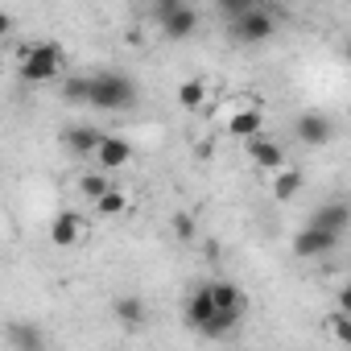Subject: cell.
I'll return each mask as SVG.
<instances>
[{"label":"cell","instance_id":"3","mask_svg":"<svg viewBox=\"0 0 351 351\" xmlns=\"http://www.w3.org/2000/svg\"><path fill=\"white\" fill-rule=\"evenodd\" d=\"M157 25L169 42H186L195 29H199V13L191 5H182V0H161L157 5Z\"/></svg>","mask_w":351,"mask_h":351},{"label":"cell","instance_id":"11","mask_svg":"<svg viewBox=\"0 0 351 351\" xmlns=\"http://www.w3.org/2000/svg\"><path fill=\"white\" fill-rule=\"evenodd\" d=\"M339 240L335 236H326V232H318V228H302L298 236H293V256H302V261H314V256H326L330 248H335Z\"/></svg>","mask_w":351,"mask_h":351},{"label":"cell","instance_id":"1","mask_svg":"<svg viewBox=\"0 0 351 351\" xmlns=\"http://www.w3.org/2000/svg\"><path fill=\"white\" fill-rule=\"evenodd\" d=\"M91 104H95L99 112L132 108V104H136V83L124 79L120 71H99V75H91Z\"/></svg>","mask_w":351,"mask_h":351},{"label":"cell","instance_id":"18","mask_svg":"<svg viewBox=\"0 0 351 351\" xmlns=\"http://www.w3.org/2000/svg\"><path fill=\"white\" fill-rule=\"evenodd\" d=\"M79 191H83V199L99 203V199L112 191V182H108V173H104V169H91V173H83V178H79Z\"/></svg>","mask_w":351,"mask_h":351},{"label":"cell","instance_id":"12","mask_svg":"<svg viewBox=\"0 0 351 351\" xmlns=\"http://www.w3.org/2000/svg\"><path fill=\"white\" fill-rule=\"evenodd\" d=\"M228 132L240 136V141H256V136L265 132V112H261V108H240V112H232V116H228Z\"/></svg>","mask_w":351,"mask_h":351},{"label":"cell","instance_id":"4","mask_svg":"<svg viewBox=\"0 0 351 351\" xmlns=\"http://www.w3.org/2000/svg\"><path fill=\"white\" fill-rule=\"evenodd\" d=\"M273 29H277V17H273L269 9H261V5H252L240 21H232V38H236V42H244V46L269 42V38H273Z\"/></svg>","mask_w":351,"mask_h":351},{"label":"cell","instance_id":"10","mask_svg":"<svg viewBox=\"0 0 351 351\" xmlns=\"http://www.w3.org/2000/svg\"><path fill=\"white\" fill-rule=\"evenodd\" d=\"M112 314H116V322H120L124 330H141V326L149 322V306H145V298H136V293L112 298Z\"/></svg>","mask_w":351,"mask_h":351},{"label":"cell","instance_id":"20","mask_svg":"<svg viewBox=\"0 0 351 351\" xmlns=\"http://www.w3.org/2000/svg\"><path fill=\"white\" fill-rule=\"evenodd\" d=\"M62 99L66 104H91V79H62Z\"/></svg>","mask_w":351,"mask_h":351},{"label":"cell","instance_id":"2","mask_svg":"<svg viewBox=\"0 0 351 351\" xmlns=\"http://www.w3.org/2000/svg\"><path fill=\"white\" fill-rule=\"evenodd\" d=\"M21 75H25L29 83H50V79H58V75H62V50H58L54 42H34V46L25 50Z\"/></svg>","mask_w":351,"mask_h":351},{"label":"cell","instance_id":"13","mask_svg":"<svg viewBox=\"0 0 351 351\" xmlns=\"http://www.w3.org/2000/svg\"><path fill=\"white\" fill-rule=\"evenodd\" d=\"M211 293H215V306H219V314L244 318V310H248V293H244L240 285H232V281H211Z\"/></svg>","mask_w":351,"mask_h":351},{"label":"cell","instance_id":"5","mask_svg":"<svg viewBox=\"0 0 351 351\" xmlns=\"http://www.w3.org/2000/svg\"><path fill=\"white\" fill-rule=\"evenodd\" d=\"M215 318H219V306H215V293H211V281H207V285H199L186 298V326L199 330V335H207L215 326Z\"/></svg>","mask_w":351,"mask_h":351},{"label":"cell","instance_id":"23","mask_svg":"<svg viewBox=\"0 0 351 351\" xmlns=\"http://www.w3.org/2000/svg\"><path fill=\"white\" fill-rule=\"evenodd\" d=\"M173 236H178V240H195V236H199V223H195V215H186V211H178V215H173Z\"/></svg>","mask_w":351,"mask_h":351},{"label":"cell","instance_id":"14","mask_svg":"<svg viewBox=\"0 0 351 351\" xmlns=\"http://www.w3.org/2000/svg\"><path fill=\"white\" fill-rule=\"evenodd\" d=\"M95 161H99V169H104V173H108V169H120V165H128V161H132V145H128V141H120V136H108V141L99 145Z\"/></svg>","mask_w":351,"mask_h":351},{"label":"cell","instance_id":"7","mask_svg":"<svg viewBox=\"0 0 351 351\" xmlns=\"http://www.w3.org/2000/svg\"><path fill=\"white\" fill-rule=\"evenodd\" d=\"M306 228H318V232H326V236H343L347 228H351V203H343V199H330V203H322L314 215H310V223Z\"/></svg>","mask_w":351,"mask_h":351},{"label":"cell","instance_id":"9","mask_svg":"<svg viewBox=\"0 0 351 351\" xmlns=\"http://www.w3.org/2000/svg\"><path fill=\"white\" fill-rule=\"evenodd\" d=\"M104 141H108V132H99V128H91V124H71V128L62 132V145H66L75 157H95Z\"/></svg>","mask_w":351,"mask_h":351},{"label":"cell","instance_id":"15","mask_svg":"<svg viewBox=\"0 0 351 351\" xmlns=\"http://www.w3.org/2000/svg\"><path fill=\"white\" fill-rule=\"evenodd\" d=\"M248 153H252V161H256L261 169H273V173L285 169V153H281V145H273V141H265V136L248 141Z\"/></svg>","mask_w":351,"mask_h":351},{"label":"cell","instance_id":"8","mask_svg":"<svg viewBox=\"0 0 351 351\" xmlns=\"http://www.w3.org/2000/svg\"><path fill=\"white\" fill-rule=\"evenodd\" d=\"M83 236H87V219H83L79 211H58V215L50 219V244L71 248V244H79Z\"/></svg>","mask_w":351,"mask_h":351},{"label":"cell","instance_id":"6","mask_svg":"<svg viewBox=\"0 0 351 351\" xmlns=\"http://www.w3.org/2000/svg\"><path fill=\"white\" fill-rule=\"evenodd\" d=\"M293 132H298V141H302V145L322 149V145H330V141H335V120H330L326 112H302V116L293 120Z\"/></svg>","mask_w":351,"mask_h":351},{"label":"cell","instance_id":"19","mask_svg":"<svg viewBox=\"0 0 351 351\" xmlns=\"http://www.w3.org/2000/svg\"><path fill=\"white\" fill-rule=\"evenodd\" d=\"M203 99H207V83H203V79H186V83L178 87V108L199 112V108H203Z\"/></svg>","mask_w":351,"mask_h":351},{"label":"cell","instance_id":"25","mask_svg":"<svg viewBox=\"0 0 351 351\" xmlns=\"http://www.w3.org/2000/svg\"><path fill=\"white\" fill-rule=\"evenodd\" d=\"M343 54H347V62H351V38H347V46H343Z\"/></svg>","mask_w":351,"mask_h":351},{"label":"cell","instance_id":"17","mask_svg":"<svg viewBox=\"0 0 351 351\" xmlns=\"http://www.w3.org/2000/svg\"><path fill=\"white\" fill-rule=\"evenodd\" d=\"M9 343H13L17 351H42V347H46V343H42V330L29 326V322H9Z\"/></svg>","mask_w":351,"mask_h":351},{"label":"cell","instance_id":"16","mask_svg":"<svg viewBox=\"0 0 351 351\" xmlns=\"http://www.w3.org/2000/svg\"><path fill=\"white\" fill-rule=\"evenodd\" d=\"M302 186H306V173L293 169V165H285V169L277 173V182H273V199H277V203H289V199H298Z\"/></svg>","mask_w":351,"mask_h":351},{"label":"cell","instance_id":"24","mask_svg":"<svg viewBox=\"0 0 351 351\" xmlns=\"http://www.w3.org/2000/svg\"><path fill=\"white\" fill-rule=\"evenodd\" d=\"M335 302H339V314H351V281L339 289V298H335Z\"/></svg>","mask_w":351,"mask_h":351},{"label":"cell","instance_id":"21","mask_svg":"<svg viewBox=\"0 0 351 351\" xmlns=\"http://www.w3.org/2000/svg\"><path fill=\"white\" fill-rule=\"evenodd\" d=\"M95 207H99V215H108V219H116V215H124V211H128V195L112 186V191H108V195H104V199H99Z\"/></svg>","mask_w":351,"mask_h":351},{"label":"cell","instance_id":"22","mask_svg":"<svg viewBox=\"0 0 351 351\" xmlns=\"http://www.w3.org/2000/svg\"><path fill=\"white\" fill-rule=\"evenodd\" d=\"M326 330H330L343 347H351V314H339V310H335V314L326 318Z\"/></svg>","mask_w":351,"mask_h":351}]
</instances>
